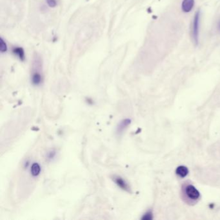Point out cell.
Segmentation results:
<instances>
[{"mask_svg": "<svg viewBox=\"0 0 220 220\" xmlns=\"http://www.w3.org/2000/svg\"><path fill=\"white\" fill-rule=\"evenodd\" d=\"M183 199L189 204H194L199 199L200 193L192 185H184L182 188Z\"/></svg>", "mask_w": 220, "mask_h": 220, "instance_id": "6da1fadb", "label": "cell"}, {"mask_svg": "<svg viewBox=\"0 0 220 220\" xmlns=\"http://www.w3.org/2000/svg\"><path fill=\"white\" fill-rule=\"evenodd\" d=\"M41 59L36 56L34 58L33 63V70L31 76V81L33 85L38 86L40 85L43 80V76L41 72Z\"/></svg>", "mask_w": 220, "mask_h": 220, "instance_id": "7a4b0ae2", "label": "cell"}, {"mask_svg": "<svg viewBox=\"0 0 220 220\" xmlns=\"http://www.w3.org/2000/svg\"><path fill=\"white\" fill-rule=\"evenodd\" d=\"M200 11H198L193 18L192 27V35L193 41L196 45L198 44L199 41V21H200Z\"/></svg>", "mask_w": 220, "mask_h": 220, "instance_id": "3957f363", "label": "cell"}, {"mask_svg": "<svg viewBox=\"0 0 220 220\" xmlns=\"http://www.w3.org/2000/svg\"><path fill=\"white\" fill-rule=\"evenodd\" d=\"M194 6V0H183L181 10L183 12H190Z\"/></svg>", "mask_w": 220, "mask_h": 220, "instance_id": "277c9868", "label": "cell"}, {"mask_svg": "<svg viewBox=\"0 0 220 220\" xmlns=\"http://www.w3.org/2000/svg\"><path fill=\"white\" fill-rule=\"evenodd\" d=\"M113 179L114 181L116 183V185L119 187H120L122 189L126 191L130 190V187L129 185H128V183L123 178L120 176H114Z\"/></svg>", "mask_w": 220, "mask_h": 220, "instance_id": "5b68a950", "label": "cell"}, {"mask_svg": "<svg viewBox=\"0 0 220 220\" xmlns=\"http://www.w3.org/2000/svg\"><path fill=\"white\" fill-rule=\"evenodd\" d=\"M12 53L17 56L20 61H24L25 60V54L24 49L21 47H14L12 49Z\"/></svg>", "mask_w": 220, "mask_h": 220, "instance_id": "8992f818", "label": "cell"}, {"mask_svg": "<svg viewBox=\"0 0 220 220\" xmlns=\"http://www.w3.org/2000/svg\"><path fill=\"white\" fill-rule=\"evenodd\" d=\"M131 120L129 119H125V120H122L120 123H119L117 127V132L119 134L122 133L126 129L127 127L131 124Z\"/></svg>", "mask_w": 220, "mask_h": 220, "instance_id": "52a82bcc", "label": "cell"}, {"mask_svg": "<svg viewBox=\"0 0 220 220\" xmlns=\"http://www.w3.org/2000/svg\"><path fill=\"white\" fill-rule=\"evenodd\" d=\"M176 173L180 178H185L189 174V169L185 166H179L176 170Z\"/></svg>", "mask_w": 220, "mask_h": 220, "instance_id": "ba28073f", "label": "cell"}, {"mask_svg": "<svg viewBox=\"0 0 220 220\" xmlns=\"http://www.w3.org/2000/svg\"><path fill=\"white\" fill-rule=\"evenodd\" d=\"M41 171V167L40 165L37 163H34L32 164L31 167V174L34 176H37L40 175Z\"/></svg>", "mask_w": 220, "mask_h": 220, "instance_id": "9c48e42d", "label": "cell"}, {"mask_svg": "<svg viewBox=\"0 0 220 220\" xmlns=\"http://www.w3.org/2000/svg\"><path fill=\"white\" fill-rule=\"evenodd\" d=\"M8 47L5 41L1 38H0V51L2 53H5L7 51Z\"/></svg>", "mask_w": 220, "mask_h": 220, "instance_id": "30bf717a", "label": "cell"}, {"mask_svg": "<svg viewBox=\"0 0 220 220\" xmlns=\"http://www.w3.org/2000/svg\"><path fill=\"white\" fill-rule=\"evenodd\" d=\"M49 7L51 8H54L57 6V1L56 0H46Z\"/></svg>", "mask_w": 220, "mask_h": 220, "instance_id": "8fae6325", "label": "cell"}, {"mask_svg": "<svg viewBox=\"0 0 220 220\" xmlns=\"http://www.w3.org/2000/svg\"><path fill=\"white\" fill-rule=\"evenodd\" d=\"M143 219H145V220H150L152 219V213L151 211H149L148 213H146L143 217L142 218Z\"/></svg>", "mask_w": 220, "mask_h": 220, "instance_id": "7c38bea8", "label": "cell"}, {"mask_svg": "<svg viewBox=\"0 0 220 220\" xmlns=\"http://www.w3.org/2000/svg\"><path fill=\"white\" fill-rule=\"evenodd\" d=\"M49 159H52V158H53L54 157V155H55V152H53V151H52V152H50V153H49Z\"/></svg>", "mask_w": 220, "mask_h": 220, "instance_id": "4fadbf2b", "label": "cell"}, {"mask_svg": "<svg viewBox=\"0 0 220 220\" xmlns=\"http://www.w3.org/2000/svg\"><path fill=\"white\" fill-rule=\"evenodd\" d=\"M219 29H220V25H219Z\"/></svg>", "mask_w": 220, "mask_h": 220, "instance_id": "5bb4252c", "label": "cell"}]
</instances>
